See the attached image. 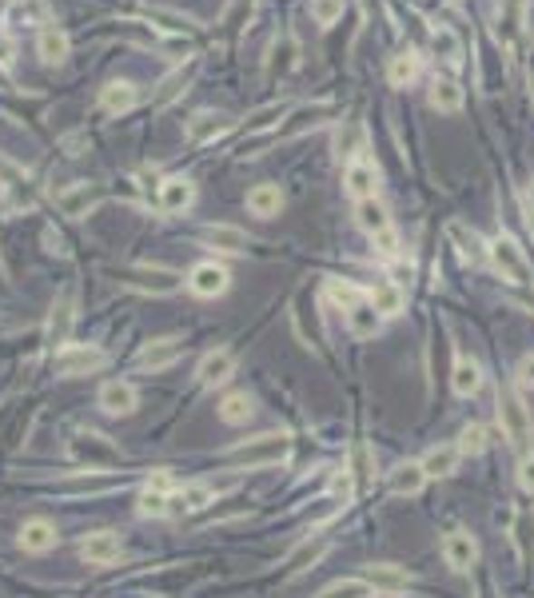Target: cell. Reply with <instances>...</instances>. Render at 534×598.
<instances>
[{
	"label": "cell",
	"mask_w": 534,
	"mask_h": 598,
	"mask_svg": "<svg viewBox=\"0 0 534 598\" xmlns=\"http://www.w3.org/2000/svg\"><path fill=\"white\" fill-rule=\"evenodd\" d=\"M96 403H100V411L104 415H132L136 411V403H140V395H136V387L132 383H104L100 387V395H96Z\"/></svg>",
	"instance_id": "obj_13"
},
{
	"label": "cell",
	"mask_w": 534,
	"mask_h": 598,
	"mask_svg": "<svg viewBox=\"0 0 534 598\" xmlns=\"http://www.w3.org/2000/svg\"><path fill=\"white\" fill-rule=\"evenodd\" d=\"M68 33L64 28H56V24H48V28H40V40H36V53L44 64H60V60H68Z\"/></svg>",
	"instance_id": "obj_25"
},
{
	"label": "cell",
	"mask_w": 534,
	"mask_h": 598,
	"mask_svg": "<svg viewBox=\"0 0 534 598\" xmlns=\"http://www.w3.org/2000/svg\"><path fill=\"white\" fill-rule=\"evenodd\" d=\"M427 100H431L435 112H459V108H462V88L455 84V80H435Z\"/></svg>",
	"instance_id": "obj_35"
},
{
	"label": "cell",
	"mask_w": 534,
	"mask_h": 598,
	"mask_svg": "<svg viewBox=\"0 0 534 598\" xmlns=\"http://www.w3.org/2000/svg\"><path fill=\"white\" fill-rule=\"evenodd\" d=\"M344 16V0H311V20L316 24H335Z\"/></svg>",
	"instance_id": "obj_45"
},
{
	"label": "cell",
	"mask_w": 534,
	"mask_h": 598,
	"mask_svg": "<svg viewBox=\"0 0 534 598\" xmlns=\"http://www.w3.org/2000/svg\"><path fill=\"white\" fill-rule=\"evenodd\" d=\"M499 423H502V435L510 439V447H519V451H527L530 443V411L527 403L519 399V391H499Z\"/></svg>",
	"instance_id": "obj_2"
},
{
	"label": "cell",
	"mask_w": 534,
	"mask_h": 598,
	"mask_svg": "<svg viewBox=\"0 0 534 598\" xmlns=\"http://www.w3.org/2000/svg\"><path fill=\"white\" fill-rule=\"evenodd\" d=\"M287 455H291V439L271 431V435H256V439H248V443L231 447L228 463L231 467H276V463H284Z\"/></svg>",
	"instance_id": "obj_1"
},
{
	"label": "cell",
	"mask_w": 534,
	"mask_h": 598,
	"mask_svg": "<svg viewBox=\"0 0 534 598\" xmlns=\"http://www.w3.org/2000/svg\"><path fill=\"white\" fill-rule=\"evenodd\" d=\"M180 355H184V339H180V335H168V339H152V343L140 352L136 363L144 367V371H164V367H172Z\"/></svg>",
	"instance_id": "obj_11"
},
{
	"label": "cell",
	"mask_w": 534,
	"mask_h": 598,
	"mask_svg": "<svg viewBox=\"0 0 534 598\" xmlns=\"http://www.w3.org/2000/svg\"><path fill=\"white\" fill-rule=\"evenodd\" d=\"M519 383H522V387H534V355H522V363H519Z\"/></svg>",
	"instance_id": "obj_49"
},
{
	"label": "cell",
	"mask_w": 534,
	"mask_h": 598,
	"mask_svg": "<svg viewBox=\"0 0 534 598\" xmlns=\"http://www.w3.org/2000/svg\"><path fill=\"white\" fill-rule=\"evenodd\" d=\"M451 387H455V395L462 399H471L482 387V367L475 363V359H467V355H459L455 359V371H451Z\"/></svg>",
	"instance_id": "obj_27"
},
{
	"label": "cell",
	"mask_w": 534,
	"mask_h": 598,
	"mask_svg": "<svg viewBox=\"0 0 534 598\" xmlns=\"http://www.w3.org/2000/svg\"><path fill=\"white\" fill-rule=\"evenodd\" d=\"M219 128H224V116H216V112H199V116L188 124V136H191V140H208V136H216Z\"/></svg>",
	"instance_id": "obj_43"
},
{
	"label": "cell",
	"mask_w": 534,
	"mask_h": 598,
	"mask_svg": "<svg viewBox=\"0 0 534 598\" xmlns=\"http://www.w3.org/2000/svg\"><path fill=\"white\" fill-rule=\"evenodd\" d=\"M459 451H462V455H482V451H487V431H482L479 423L462 427V435H459Z\"/></svg>",
	"instance_id": "obj_44"
},
{
	"label": "cell",
	"mask_w": 534,
	"mask_h": 598,
	"mask_svg": "<svg viewBox=\"0 0 534 598\" xmlns=\"http://www.w3.org/2000/svg\"><path fill=\"white\" fill-rule=\"evenodd\" d=\"M120 483H124V478L88 471V475H80V478H68V483H60V491H64V495H104V491H116Z\"/></svg>",
	"instance_id": "obj_26"
},
{
	"label": "cell",
	"mask_w": 534,
	"mask_h": 598,
	"mask_svg": "<svg viewBox=\"0 0 534 598\" xmlns=\"http://www.w3.org/2000/svg\"><path fill=\"white\" fill-rule=\"evenodd\" d=\"M335 148H339V156H347V164L363 152V128L355 124V120H347L344 128H339V136H335Z\"/></svg>",
	"instance_id": "obj_40"
},
{
	"label": "cell",
	"mask_w": 534,
	"mask_h": 598,
	"mask_svg": "<svg viewBox=\"0 0 534 598\" xmlns=\"http://www.w3.org/2000/svg\"><path fill=\"white\" fill-rule=\"evenodd\" d=\"M375 591H371L363 578H339V583H331L319 591V598H371Z\"/></svg>",
	"instance_id": "obj_39"
},
{
	"label": "cell",
	"mask_w": 534,
	"mask_h": 598,
	"mask_svg": "<svg viewBox=\"0 0 534 598\" xmlns=\"http://www.w3.org/2000/svg\"><path fill=\"white\" fill-rule=\"evenodd\" d=\"M527 199H530V204H534V179H530V188H527Z\"/></svg>",
	"instance_id": "obj_54"
},
{
	"label": "cell",
	"mask_w": 534,
	"mask_h": 598,
	"mask_svg": "<svg viewBox=\"0 0 534 598\" xmlns=\"http://www.w3.org/2000/svg\"><path fill=\"white\" fill-rule=\"evenodd\" d=\"M56 371L64 375V379H73V375H88V371H100V367L108 363V355L100 352V347H80V343H68V347H60L56 352Z\"/></svg>",
	"instance_id": "obj_4"
},
{
	"label": "cell",
	"mask_w": 534,
	"mask_h": 598,
	"mask_svg": "<svg viewBox=\"0 0 534 598\" xmlns=\"http://www.w3.org/2000/svg\"><path fill=\"white\" fill-rule=\"evenodd\" d=\"M100 199V192L92 184H73V188H64V192L56 196V207L64 216H73V219H80V216H88L92 212V204Z\"/></svg>",
	"instance_id": "obj_18"
},
{
	"label": "cell",
	"mask_w": 534,
	"mask_h": 598,
	"mask_svg": "<svg viewBox=\"0 0 534 598\" xmlns=\"http://www.w3.org/2000/svg\"><path fill=\"white\" fill-rule=\"evenodd\" d=\"M490 264H495V272L507 279V284H530V259L522 256V247L515 244V236H499L495 244H490Z\"/></svg>",
	"instance_id": "obj_3"
},
{
	"label": "cell",
	"mask_w": 534,
	"mask_h": 598,
	"mask_svg": "<svg viewBox=\"0 0 534 598\" xmlns=\"http://www.w3.org/2000/svg\"><path fill=\"white\" fill-rule=\"evenodd\" d=\"M519 483H522V491L534 495V455H522V463H519Z\"/></svg>",
	"instance_id": "obj_48"
},
{
	"label": "cell",
	"mask_w": 534,
	"mask_h": 598,
	"mask_svg": "<svg viewBox=\"0 0 534 598\" xmlns=\"http://www.w3.org/2000/svg\"><path fill=\"white\" fill-rule=\"evenodd\" d=\"M347 327H351V335L355 339H371L383 327V315L371 307V299H367V304H359V307H351L347 312Z\"/></svg>",
	"instance_id": "obj_30"
},
{
	"label": "cell",
	"mask_w": 534,
	"mask_h": 598,
	"mask_svg": "<svg viewBox=\"0 0 534 598\" xmlns=\"http://www.w3.org/2000/svg\"><path fill=\"white\" fill-rule=\"evenodd\" d=\"M344 188L355 199H375V192H379V168L371 164V159L355 156L347 164V172H344Z\"/></svg>",
	"instance_id": "obj_9"
},
{
	"label": "cell",
	"mask_w": 534,
	"mask_h": 598,
	"mask_svg": "<svg viewBox=\"0 0 534 598\" xmlns=\"http://www.w3.org/2000/svg\"><path fill=\"white\" fill-rule=\"evenodd\" d=\"M431 48H435V56H442L447 64H459V60H462V44H459V36L451 33L447 24L431 28Z\"/></svg>",
	"instance_id": "obj_36"
},
{
	"label": "cell",
	"mask_w": 534,
	"mask_h": 598,
	"mask_svg": "<svg viewBox=\"0 0 534 598\" xmlns=\"http://www.w3.org/2000/svg\"><path fill=\"white\" fill-rule=\"evenodd\" d=\"M387 76H391V84H395V88H407L411 80L419 76V53H411V48H407V53H399L395 60H391Z\"/></svg>",
	"instance_id": "obj_37"
},
{
	"label": "cell",
	"mask_w": 534,
	"mask_h": 598,
	"mask_svg": "<svg viewBox=\"0 0 534 598\" xmlns=\"http://www.w3.org/2000/svg\"><path fill=\"white\" fill-rule=\"evenodd\" d=\"M16 13L24 16V20H33V16H44V5H40V0H28V5H24V0H20V5H16Z\"/></svg>",
	"instance_id": "obj_50"
},
{
	"label": "cell",
	"mask_w": 534,
	"mask_h": 598,
	"mask_svg": "<svg viewBox=\"0 0 534 598\" xmlns=\"http://www.w3.org/2000/svg\"><path fill=\"white\" fill-rule=\"evenodd\" d=\"M422 487H427V471H422V463H399L395 471H391V491L395 495H419Z\"/></svg>",
	"instance_id": "obj_28"
},
{
	"label": "cell",
	"mask_w": 534,
	"mask_h": 598,
	"mask_svg": "<svg viewBox=\"0 0 534 598\" xmlns=\"http://www.w3.org/2000/svg\"><path fill=\"white\" fill-rule=\"evenodd\" d=\"M5 8H8V0H0V24H5Z\"/></svg>",
	"instance_id": "obj_53"
},
{
	"label": "cell",
	"mask_w": 534,
	"mask_h": 598,
	"mask_svg": "<svg viewBox=\"0 0 534 598\" xmlns=\"http://www.w3.org/2000/svg\"><path fill=\"white\" fill-rule=\"evenodd\" d=\"M172 495H176V491H160V487H144V491H140L136 511L144 515V518H164V515H172Z\"/></svg>",
	"instance_id": "obj_33"
},
{
	"label": "cell",
	"mask_w": 534,
	"mask_h": 598,
	"mask_svg": "<svg viewBox=\"0 0 534 598\" xmlns=\"http://www.w3.org/2000/svg\"><path fill=\"white\" fill-rule=\"evenodd\" d=\"M459 458H462L459 443H439V447H431V451L422 455V471H427V478H431V475H435V478H442V475H455Z\"/></svg>",
	"instance_id": "obj_20"
},
{
	"label": "cell",
	"mask_w": 534,
	"mask_h": 598,
	"mask_svg": "<svg viewBox=\"0 0 534 598\" xmlns=\"http://www.w3.org/2000/svg\"><path fill=\"white\" fill-rule=\"evenodd\" d=\"M355 224L363 227L367 236H375L383 232V227H391V219H387V207L379 204V199H359L355 204Z\"/></svg>",
	"instance_id": "obj_32"
},
{
	"label": "cell",
	"mask_w": 534,
	"mask_h": 598,
	"mask_svg": "<svg viewBox=\"0 0 534 598\" xmlns=\"http://www.w3.org/2000/svg\"><path fill=\"white\" fill-rule=\"evenodd\" d=\"M216 498V491L211 487H180V491L172 495V515H188V511H204V506Z\"/></svg>",
	"instance_id": "obj_31"
},
{
	"label": "cell",
	"mask_w": 534,
	"mask_h": 598,
	"mask_svg": "<svg viewBox=\"0 0 534 598\" xmlns=\"http://www.w3.org/2000/svg\"><path fill=\"white\" fill-rule=\"evenodd\" d=\"M276 116H284V108H279V104L264 108V112H256V116L248 120V132H264V128H271V124H276Z\"/></svg>",
	"instance_id": "obj_47"
},
{
	"label": "cell",
	"mask_w": 534,
	"mask_h": 598,
	"mask_svg": "<svg viewBox=\"0 0 534 598\" xmlns=\"http://www.w3.org/2000/svg\"><path fill=\"white\" fill-rule=\"evenodd\" d=\"M510 535H515V546H519V558L527 566H534V506H519L515 511V526H510Z\"/></svg>",
	"instance_id": "obj_24"
},
{
	"label": "cell",
	"mask_w": 534,
	"mask_h": 598,
	"mask_svg": "<svg viewBox=\"0 0 534 598\" xmlns=\"http://www.w3.org/2000/svg\"><path fill=\"white\" fill-rule=\"evenodd\" d=\"M442 558H447L451 571H471L479 563V543L471 531H451L442 538Z\"/></svg>",
	"instance_id": "obj_8"
},
{
	"label": "cell",
	"mask_w": 534,
	"mask_h": 598,
	"mask_svg": "<svg viewBox=\"0 0 534 598\" xmlns=\"http://www.w3.org/2000/svg\"><path fill=\"white\" fill-rule=\"evenodd\" d=\"M279 207H284V192H279V184H256L248 192V212L251 216H279Z\"/></svg>",
	"instance_id": "obj_22"
},
{
	"label": "cell",
	"mask_w": 534,
	"mask_h": 598,
	"mask_svg": "<svg viewBox=\"0 0 534 598\" xmlns=\"http://www.w3.org/2000/svg\"><path fill=\"white\" fill-rule=\"evenodd\" d=\"M371 307H375L379 315H399L403 307H407V292H403V284H395V279H383V284H375L367 292Z\"/></svg>",
	"instance_id": "obj_19"
},
{
	"label": "cell",
	"mask_w": 534,
	"mask_h": 598,
	"mask_svg": "<svg viewBox=\"0 0 534 598\" xmlns=\"http://www.w3.org/2000/svg\"><path fill=\"white\" fill-rule=\"evenodd\" d=\"M519 307H527V312H534V287H530L527 295H519Z\"/></svg>",
	"instance_id": "obj_52"
},
{
	"label": "cell",
	"mask_w": 534,
	"mask_h": 598,
	"mask_svg": "<svg viewBox=\"0 0 534 598\" xmlns=\"http://www.w3.org/2000/svg\"><path fill=\"white\" fill-rule=\"evenodd\" d=\"M13 60H16V44L0 33V64H13Z\"/></svg>",
	"instance_id": "obj_51"
},
{
	"label": "cell",
	"mask_w": 534,
	"mask_h": 598,
	"mask_svg": "<svg viewBox=\"0 0 534 598\" xmlns=\"http://www.w3.org/2000/svg\"><path fill=\"white\" fill-rule=\"evenodd\" d=\"M363 583H367L375 594H403L411 578H407V571H399L395 563H375L363 571Z\"/></svg>",
	"instance_id": "obj_14"
},
{
	"label": "cell",
	"mask_w": 534,
	"mask_h": 598,
	"mask_svg": "<svg viewBox=\"0 0 534 598\" xmlns=\"http://www.w3.org/2000/svg\"><path fill=\"white\" fill-rule=\"evenodd\" d=\"M371 244H375V252H383V256H399L403 239H399V232H395V227H383V232H375V236H371Z\"/></svg>",
	"instance_id": "obj_46"
},
{
	"label": "cell",
	"mask_w": 534,
	"mask_h": 598,
	"mask_svg": "<svg viewBox=\"0 0 534 598\" xmlns=\"http://www.w3.org/2000/svg\"><path fill=\"white\" fill-rule=\"evenodd\" d=\"M120 555H124V538L116 531H92L84 543H80V558L92 566H108V563H116Z\"/></svg>",
	"instance_id": "obj_7"
},
{
	"label": "cell",
	"mask_w": 534,
	"mask_h": 598,
	"mask_svg": "<svg viewBox=\"0 0 534 598\" xmlns=\"http://www.w3.org/2000/svg\"><path fill=\"white\" fill-rule=\"evenodd\" d=\"M188 76H191V68H188V72H184V68H176L172 76H164V80H160V92L152 96V104H168V100H176L180 92H184Z\"/></svg>",
	"instance_id": "obj_42"
},
{
	"label": "cell",
	"mask_w": 534,
	"mask_h": 598,
	"mask_svg": "<svg viewBox=\"0 0 534 598\" xmlns=\"http://www.w3.org/2000/svg\"><path fill=\"white\" fill-rule=\"evenodd\" d=\"M199 239L211 247H219V252H248V232H239V227L231 224H208Z\"/></svg>",
	"instance_id": "obj_21"
},
{
	"label": "cell",
	"mask_w": 534,
	"mask_h": 598,
	"mask_svg": "<svg viewBox=\"0 0 534 598\" xmlns=\"http://www.w3.org/2000/svg\"><path fill=\"white\" fill-rule=\"evenodd\" d=\"M447 236H451V239H455V247H459V256H462V259H471V264H482V259H487V256H490V247H487V244H482V239H479L475 232H467V224H459V219H455V224H451V227H447Z\"/></svg>",
	"instance_id": "obj_29"
},
{
	"label": "cell",
	"mask_w": 534,
	"mask_h": 598,
	"mask_svg": "<svg viewBox=\"0 0 534 598\" xmlns=\"http://www.w3.org/2000/svg\"><path fill=\"white\" fill-rule=\"evenodd\" d=\"M120 284L136 287V292H148V295H172L180 287V275L164 272V267H124Z\"/></svg>",
	"instance_id": "obj_5"
},
{
	"label": "cell",
	"mask_w": 534,
	"mask_h": 598,
	"mask_svg": "<svg viewBox=\"0 0 534 598\" xmlns=\"http://www.w3.org/2000/svg\"><path fill=\"white\" fill-rule=\"evenodd\" d=\"M228 284H231L228 267H224V264H216V259H204V264H196V267H191V275H188V287H191V292H196L199 299H216V295H224V292H228Z\"/></svg>",
	"instance_id": "obj_6"
},
{
	"label": "cell",
	"mask_w": 534,
	"mask_h": 598,
	"mask_svg": "<svg viewBox=\"0 0 534 598\" xmlns=\"http://www.w3.org/2000/svg\"><path fill=\"white\" fill-rule=\"evenodd\" d=\"M73 455L80 458V463H88V467H108V463H116L120 458V451L112 443H108L104 435H76L73 439Z\"/></svg>",
	"instance_id": "obj_12"
},
{
	"label": "cell",
	"mask_w": 534,
	"mask_h": 598,
	"mask_svg": "<svg viewBox=\"0 0 534 598\" xmlns=\"http://www.w3.org/2000/svg\"><path fill=\"white\" fill-rule=\"evenodd\" d=\"M56 526L48 523V518H28L24 526H20V551H28V555H44V551H53L56 546Z\"/></svg>",
	"instance_id": "obj_17"
},
{
	"label": "cell",
	"mask_w": 534,
	"mask_h": 598,
	"mask_svg": "<svg viewBox=\"0 0 534 598\" xmlns=\"http://www.w3.org/2000/svg\"><path fill=\"white\" fill-rule=\"evenodd\" d=\"M327 555V543H304L296 555L287 558V574H299V571H307V566H316L319 558Z\"/></svg>",
	"instance_id": "obj_41"
},
{
	"label": "cell",
	"mask_w": 534,
	"mask_h": 598,
	"mask_svg": "<svg viewBox=\"0 0 534 598\" xmlns=\"http://www.w3.org/2000/svg\"><path fill=\"white\" fill-rule=\"evenodd\" d=\"M327 299L335 307H344V312H351V307H359V304H367V292L355 284H339V279H331L327 284Z\"/></svg>",
	"instance_id": "obj_38"
},
{
	"label": "cell",
	"mask_w": 534,
	"mask_h": 598,
	"mask_svg": "<svg viewBox=\"0 0 534 598\" xmlns=\"http://www.w3.org/2000/svg\"><path fill=\"white\" fill-rule=\"evenodd\" d=\"M73 323H76V295L64 292L53 304V315H48V343L56 347H68V335H73Z\"/></svg>",
	"instance_id": "obj_10"
},
{
	"label": "cell",
	"mask_w": 534,
	"mask_h": 598,
	"mask_svg": "<svg viewBox=\"0 0 534 598\" xmlns=\"http://www.w3.org/2000/svg\"><path fill=\"white\" fill-rule=\"evenodd\" d=\"M191 204H196V184H191V179L172 176V179H164V184H160V207H164L168 216L188 212Z\"/></svg>",
	"instance_id": "obj_15"
},
{
	"label": "cell",
	"mask_w": 534,
	"mask_h": 598,
	"mask_svg": "<svg viewBox=\"0 0 534 598\" xmlns=\"http://www.w3.org/2000/svg\"><path fill=\"white\" fill-rule=\"evenodd\" d=\"M136 100H140V88L132 80H112V84L104 88V96H100V104H104L112 116H120V112H132Z\"/></svg>",
	"instance_id": "obj_23"
},
{
	"label": "cell",
	"mask_w": 534,
	"mask_h": 598,
	"mask_svg": "<svg viewBox=\"0 0 534 598\" xmlns=\"http://www.w3.org/2000/svg\"><path fill=\"white\" fill-rule=\"evenodd\" d=\"M231 371H236V355L228 352V347H216V352H208L204 359H199L196 375L204 387H216V383H228Z\"/></svg>",
	"instance_id": "obj_16"
},
{
	"label": "cell",
	"mask_w": 534,
	"mask_h": 598,
	"mask_svg": "<svg viewBox=\"0 0 534 598\" xmlns=\"http://www.w3.org/2000/svg\"><path fill=\"white\" fill-rule=\"evenodd\" d=\"M251 411H256V407H251L248 391H231V395L219 399V419L231 423V427H244L248 419H251Z\"/></svg>",
	"instance_id": "obj_34"
}]
</instances>
